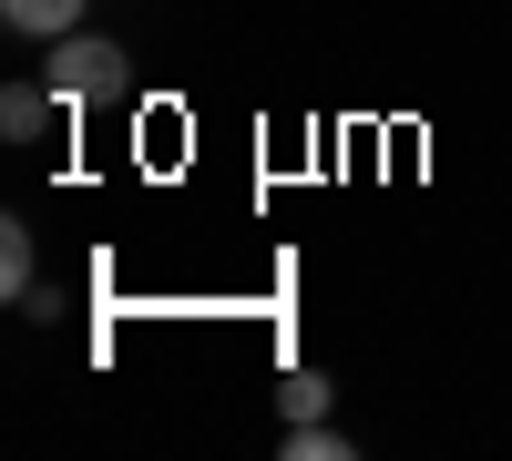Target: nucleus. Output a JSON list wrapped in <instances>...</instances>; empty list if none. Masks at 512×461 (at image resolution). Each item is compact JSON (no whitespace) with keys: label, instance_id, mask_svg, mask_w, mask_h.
<instances>
[{"label":"nucleus","instance_id":"1","mask_svg":"<svg viewBox=\"0 0 512 461\" xmlns=\"http://www.w3.org/2000/svg\"><path fill=\"white\" fill-rule=\"evenodd\" d=\"M41 82H52L72 113H93V103H123V93H134V52L103 41V31H62L52 62H41Z\"/></svg>","mask_w":512,"mask_h":461},{"label":"nucleus","instance_id":"2","mask_svg":"<svg viewBox=\"0 0 512 461\" xmlns=\"http://www.w3.org/2000/svg\"><path fill=\"white\" fill-rule=\"evenodd\" d=\"M52 113H72L52 82H11V93H0V134H11V144H41V134H52Z\"/></svg>","mask_w":512,"mask_h":461},{"label":"nucleus","instance_id":"3","mask_svg":"<svg viewBox=\"0 0 512 461\" xmlns=\"http://www.w3.org/2000/svg\"><path fill=\"white\" fill-rule=\"evenodd\" d=\"M0 21L31 41H62V31H82V0H0Z\"/></svg>","mask_w":512,"mask_h":461},{"label":"nucleus","instance_id":"4","mask_svg":"<svg viewBox=\"0 0 512 461\" xmlns=\"http://www.w3.org/2000/svg\"><path fill=\"white\" fill-rule=\"evenodd\" d=\"M0 287H11V298H31V226H0Z\"/></svg>","mask_w":512,"mask_h":461},{"label":"nucleus","instance_id":"5","mask_svg":"<svg viewBox=\"0 0 512 461\" xmlns=\"http://www.w3.org/2000/svg\"><path fill=\"white\" fill-rule=\"evenodd\" d=\"M287 461H349V441L328 421H287Z\"/></svg>","mask_w":512,"mask_h":461},{"label":"nucleus","instance_id":"6","mask_svg":"<svg viewBox=\"0 0 512 461\" xmlns=\"http://www.w3.org/2000/svg\"><path fill=\"white\" fill-rule=\"evenodd\" d=\"M277 400H287V421H318V410H328V380H318V369H287Z\"/></svg>","mask_w":512,"mask_h":461}]
</instances>
